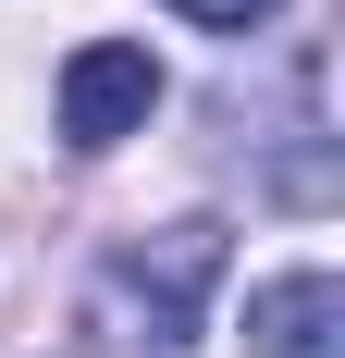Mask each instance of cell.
<instances>
[{
    "label": "cell",
    "instance_id": "2",
    "mask_svg": "<svg viewBox=\"0 0 345 358\" xmlns=\"http://www.w3.org/2000/svg\"><path fill=\"white\" fill-rule=\"evenodd\" d=\"M148 111H161V62H148L136 37H87V50L62 62V148L99 161V148L136 136Z\"/></svg>",
    "mask_w": 345,
    "mask_h": 358
},
{
    "label": "cell",
    "instance_id": "1",
    "mask_svg": "<svg viewBox=\"0 0 345 358\" xmlns=\"http://www.w3.org/2000/svg\"><path fill=\"white\" fill-rule=\"evenodd\" d=\"M222 285V222H161L136 248H111V296L136 309L148 346H198V309Z\"/></svg>",
    "mask_w": 345,
    "mask_h": 358
},
{
    "label": "cell",
    "instance_id": "4",
    "mask_svg": "<svg viewBox=\"0 0 345 358\" xmlns=\"http://www.w3.org/2000/svg\"><path fill=\"white\" fill-rule=\"evenodd\" d=\"M172 13H185V25H222V37H247L259 13H284V0H172Z\"/></svg>",
    "mask_w": 345,
    "mask_h": 358
},
{
    "label": "cell",
    "instance_id": "3",
    "mask_svg": "<svg viewBox=\"0 0 345 358\" xmlns=\"http://www.w3.org/2000/svg\"><path fill=\"white\" fill-rule=\"evenodd\" d=\"M333 334H345V285L333 272H284V285L247 296V346L259 358H333Z\"/></svg>",
    "mask_w": 345,
    "mask_h": 358
}]
</instances>
